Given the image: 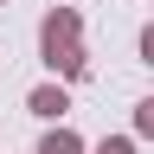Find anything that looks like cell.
Masks as SVG:
<instances>
[{"label":"cell","instance_id":"1","mask_svg":"<svg viewBox=\"0 0 154 154\" xmlns=\"http://www.w3.org/2000/svg\"><path fill=\"white\" fill-rule=\"evenodd\" d=\"M45 58H51L58 71H71V77L84 71V58H77V19L71 13H51L45 19Z\"/></svg>","mask_w":154,"mask_h":154},{"label":"cell","instance_id":"2","mask_svg":"<svg viewBox=\"0 0 154 154\" xmlns=\"http://www.w3.org/2000/svg\"><path fill=\"white\" fill-rule=\"evenodd\" d=\"M32 109H38V116H58V109H64V90H38Z\"/></svg>","mask_w":154,"mask_h":154},{"label":"cell","instance_id":"3","mask_svg":"<svg viewBox=\"0 0 154 154\" xmlns=\"http://www.w3.org/2000/svg\"><path fill=\"white\" fill-rule=\"evenodd\" d=\"M38 154H77V141H71L64 128H58V135H45V148H38Z\"/></svg>","mask_w":154,"mask_h":154},{"label":"cell","instance_id":"4","mask_svg":"<svg viewBox=\"0 0 154 154\" xmlns=\"http://www.w3.org/2000/svg\"><path fill=\"white\" fill-rule=\"evenodd\" d=\"M96 154H128V141H122V135H116V141H103Z\"/></svg>","mask_w":154,"mask_h":154},{"label":"cell","instance_id":"5","mask_svg":"<svg viewBox=\"0 0 154 154\" xmlns=\"http://www.w3.org/2000/svg\"><path fill=\"white\" fill-rule=\"evenodd\" d=\"M141 51H148V64H154V26H148V32H141Z\"/></svg>","mask_w":154,"mask_h":154},{"label":"cell","instance_id":"6","mask_svg":"<svg viewBox=\"0 0 154 154\" xmlns=\"http://www.w3.org/2000/svg\"><path fill=\"white\" fill-rule=\"evenodd\" d=\"M141 128H148V135H154V103H141Z\"/></svg>","mask_w":154,"mask_h":154}]
</instances>
